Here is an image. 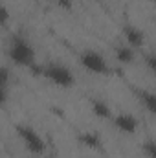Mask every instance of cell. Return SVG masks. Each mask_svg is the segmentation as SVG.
<instances>
[{"label": "cell", "mask_w": 156, "mask_h": 158, "mask_svg": "<svg viewBox=\"0 0 156 158\" xmlns=\"http://www.w3.org/2000/svg\"><path fill=\"white\" fill-rule=\"evenodd\" d=\"M7 98H9L7 88H0V107H4V105L7 103Z\"/></svg>", "instance_id": "9a60e30c"}, {"label": "cell", "mask_w": 156, "mask_h": 158, "mask_svg": "<svg viewBox=\"0 0 156 158\" xmlns=\"http://www.w3.org/2000/svg\"><path fill=\"white\" fill-rule=\"evenodd\" d=\"M142 153L147 158H156V143L153 138H149V140H145L142 143Z\"/></svg>", "instance_id": "8fae6325"}, {"label": "cell", "mask_w": 156, "mask_h": 158, "mask_svg": "<svg viewBox=\"0 0 156 158\" xmlns=\"http://www.w3.org/2000/svg\"><path fill=\"white\" fill-rule=\"evenodd\" d=\"M114 55H116V59L121 63V64H132V63L136 61V50L130 48V46H127V44H119V46H116Z\"/></svg>", "instance_id": "ba28073f"}, {"label": "cell", "mask_w": 156, "mask_h": 158, "mask_svg": "<svg viewBox=\"0 0 156 158\" xmlns=\"http://www.w3.org/2000/svg\"><path fill=\"white\" fill-rule=\"evenodd\" d=\"M6 55L13 64L22 66V68H31L33 64H37L35 48L30 42V39L22 33L11 35V39L6 44Z\"/></svg>", "instance_id": "6da1fadb"}, {"label": "cell", "mask_w": 156, "mask_h": 158, "mask_svg": "<svg viewBox=\"0 0 156 158\" xmlns=\"http://www.w3.org/2000/svg\"><path fill=\"white\" fill-rule=\"evenodd\" d=\"M7 22H9V11L6 6L0 4V26H6Z\"/></svg>", "instance_id": "4fadbf2b"}, {"label": "cell", "mask_w": 156, "mask_h": 158, "mask_svg": "<svg viewBox=\"0 0 156 158\" xmlns=\"http://www.w3.org/2000/svg\"><path fill=\"white\" fill-rule=\"evenodd\" d=\"M92 112L99 119H110L114 116L110 105L107 101H103V99H92Z\"/></svg>", "instance_id": "9c48e42d"}, {"label": "cell", "mask_w": 156, "mask_h": 158, "mask_svg": "<svg viewBox=\"0 0 156 158\" xmlns=\"http://www.w3.org/2000/svg\"><path fill=\"white\" fill-rule=\"evenodd\" d=\"M112 125L116 127L119 132H123V134H136L138 132V129H140V121L138 118L134 116V114H130V112H119V114H114L112 118Z\"/></svg>", "instance_id": "5b68a950"}, {"label": "cell", "mask_w": 156, "mask_h": 158, "mask_svg": "<svg viewBox=\"0 0 156 158\" xmlns=\"http://www.w3.org/2000/svg\"><path fill=\"white\" fill-rule=\"evenodd\" d=\"M132 92L136 94L138 101L143 105V109H147L151 114L156 112V98H154V92L147 90V88H132Z\"/></svg>", "instance_id": "52a82bcc"}, {"label": "cell", "mask_w": 156, "mask_h": 158, "mask_svg": "<svg viewBox=\"0 0 156 158\" xmlns=\"http://www.w3.org/2000/svg\"><path fill=\"white\" fill-rule=\"evenodd\" d=\"M123 37H125V44L134 48V50H140V48L145 46V33H143V30H140L134 24H125L123 26Z\"/></svg>", "instance_id": "8992f818"}, {"label": "cell", "mask_w": 156, "mask_h": 158, "mask_svg": "<svg viewBox=\"0 0 156 158\" xmlns=\"http://www.w3.org/2000/svg\"><path fill=\"white\" fill-rule=\"evenodd\" d=\"M40 76L44 79H48L51 85L59 86V88H72V86L76 85V76H74V72H72L66 64L57 63V61L42 64V66H40Z\"/></svg>", "instance_id": "3957f363"}, {"label": "cell", "mask_w": 156, "mask_h": 158, "mask_svg": "<svg viewBox=\"0 0 156 158\" xmlns=\"http://www.w3.org/2000/svg\"><path fill=\"white\" fill-rule=\"evenodd\" d=\"M15 131H17V136L20 138V142H22V145L26 147L28 153H31L33 156H42L46 153V149H48L46 140L42 138V134L33 125H30V123H17Z\"/></svg>", "instance_id": "7a4b0ae2"}, {"label": "cell", "mask_w": 156, "mask_h": 158, "mask_svg": "<svg viewBox=\"0 0 156 158\" xmlns=\"http://www.w3.org/2000/svg\"><path fill=\"white\" fill-rule=\"evenodd\" d=\"M0 88H9V70L0 64Z\"/></svg>", "instance_id": "7c38bea8"}, {"label": "cell", "mask_w": 156, "mask_h": 158, "mask_svg": "<svg viewBox=\"0 0 156 158\" xmlns=\"http://www.w3.org/2000/svg\"><path fill=\"white\" fill-rule=\"evenodd\" d=\"M79 63L84 70H88L90 74L96 76H109L110 74V64L105 59V55L97 50H83L79 55Z\"/></svg>", "instance_id": "277c9868"}, {"label": "cell", "mask_w": 156, "mask_h": 158, "mask_svg": "<svg viewBox=\"0 0 156 158\" xmlns=\"http://www.w3.org/2000/svg\"><path fill=\"white\" fill-rule=\"evenodd\" d=\"M57 6H61L63 9H70L72 7V0H55Z\"/></svg>", "instance_id": "2e32d148"}, {"label": "cell", "mask_w": 156, "mask_h": 158, "mask_svg": "<svg viewBox=\"0 0 156 158\" xmlns=\"http://www.w3.org/2000/svg\"><path fill=\"white\" fill-rule=\"evenodd\" d=\"M79 142L84 147H90V149H103L101 136L97 132H83V134H79Z\"/></svg>", "instance_id": "30bf717a"}, {"label": "cell", "mask_w": 156, "mask_h": 158, "mask_svg": "<svg viewBox=\"0 0 156 158\" xmlns=\"http://www.w3.org/2000/svg\"><path fill=\"white\" fill-rule=\"evenodd\" d=\"M145 64H147V68H149V70H154V64H156L154 53H149V55L145 57Z\"/></svg>", "instance_id": "5bb4252c"}]
</instances>
